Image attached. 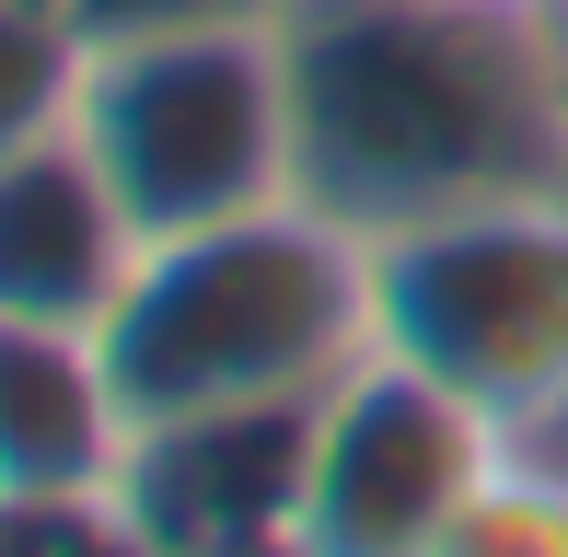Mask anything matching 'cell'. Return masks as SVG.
<instances>
[{"label": "cell", "instance_id": "obj_1", "mask_svg": "<svg viewBox=\"0 0 568 557\" xmlns=\"http://www.w3.org/2000/svg\"><path fill=\"white\" fill-rule=\"evenodd\" d=\"M291 186L348 233L568 186V70L510 0H278Z\"/></svg>", "mask_w": 568, "mask_h": 557}, {"label": "cell", "instance_id": "obj_2", "mask_svg": "<svg viewBox=\"0 0 568 557\" xmlns=\"http://www.w3.org/2000/svg\"><path fill=\"white\" fill-rule=\"evenodd\" d=\"M93 337L140 418L325 395L372 348V233H348L314 198L151 233Z\"/></svg>", "mask_w": 568, "mask_h": 557}, {"label": "cell", "instance_id": "obj_3", "mask_svg": "<svg viewBox=\"0 0 568 557\" xmlns=\"http://www.w3.org/2000/svg\"><path fill=\"white\" fill-rule=\"evenodd\" d=\"M70 140L105 163L140 244L221 221V210L302 198L291 186V36H278V0L163 12V23H128V36H93Z\"/></svg>", "mask_w": 568, "mask_h": 557}, {"label": "cell", "instance_id": "obj_4", "mask_svg": "<svg viewBox=\"0 0 568 557\" xmlns=\"http://www.w3.org/2000/svg\"><path fill=\"white\" fill-rule=\"evenodd\" d=\"M372 337L476 395L510 442H568V186L372 233Z\"/></svg>", "mask_w": 568, "mask_h": 557}, {"label": "cell", "instance_id": "obj_5", "mask_svg": "<svg viewBox=\"0 0 568 557\" xmlns=\"http://www.w3.org/2000/svg\"><path fill=\"white\" fill-rule=\"evenodd\" d=\"M510 429L453 395L406 348H359L314 395V476H302V557H442L453 512L499 465Z\"/></svg>", "mask_w": 568, "mask_h": 557}, {"label": "cell", "instance_id": "obj_6", "mask_svg": "<svg viewBox=\"0 0 568 557\" xmlns=\"http://www.w3.org/2000/svg\"><path fill=\"white\" fill-rule=\"evenodd\" d=\"M314 395L140 418L116 465V535L140 557H302Z\"/></svg>", "mask_w": 568, "mask_h": 557}, {"label": "cell", "instance_id": "obj_7", "mask_svg": "<svg viewBox=\"0 0 568 557\" xmlns=\"http://www.w3.org/2000/svg\"><path fill=\"white\" fill-rule=\"evenodd\" d=\"M140 442L116 361L93 325H12L0 314V546H128L116 465Z\"/></svg>", "mask_w": 568, "mask_h": 557}, {"label": "cell", "instance_id": "obj_8", "mask_svg": "<svg viewBox=\"0 0 568 557\" xmlns=\"http://www.w3.org/2000/svg\"><path fill=\"white\" fill-rule=\"evenodd\" d=\"M128 256H140V221L116 210L105 163L70 129L0 163V314L12 325H105Z\"/></svg>", "mask_w": 568, "mask_h": 557}, {"label": "cell", "instance_id": "obj_9", "mask_svg": "<svg viewBox=\"0 0 568 557\" xmlns=\"http://www.w3.org/2000/svg\"><path fill=\"white\" fill-rule=\"evenodd\" d=\"M82 70H93V36L47 0H0V163L36 140H59L82 117Z\"/></svg>", "mask_w": 568, "mask_h": 557}, {"label": "cell", "instance_id": "obj_10", "mask_svg": "<svg viewBox=\"0 0 568 557\" xmlns=\"http://www.w3.org/2000/svg\"><path fill=\"white\" fill-rule=\"evenodd\" d=\"M442 557H568V442H499Z\"/></svg>", "mask_w": 568, "mask_h": 557}, {"label": "cell", "instance_id": "obj_11", "mask_svg": "<svg viewBox=\"0 0 568 557\" xmlns=\"http://www.w3.org/2000/svg\"><path fill=\"white\" fill-rule=\"evenodd\" d=\"M47 12H70L82 36H128V23H163V12H244V0H47Z\"/></svg>", "mask_w": 568, "mask_h": 557}, {"label": "cell", "instance_id": "obj_12", "mask_svg": "<svg viewBox=\"0 0 568 557\" xmlns=\"http://www.w3.org/2000/svg\"><path fill=\"white\" fill-rule=\"evenodd\" d=\"M546 36H557V70H568V0H546Z\"/></svg>", "mask_w": 568, "mask_h": 557}, {"label": "cell", "instance_id": "obj_13", "mask_svg": "<svg viewBox=\"0 0 568 557\" xmlns=\"http://www.w3.org/2000/svg\"><path fill=\"white\" fill-rule=\"evenodd\" d=\"M510 12H546V0H510Z\"/></svg>", "mask_w": 568, "mask_h": 557}]
</instances>
